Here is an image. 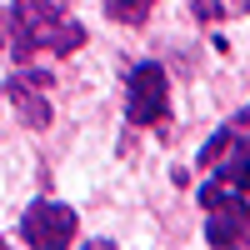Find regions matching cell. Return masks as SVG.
I'll return each mask as SVG.
<instances>
[{
    "label": "cell",
    "mask_w": 250,
    "mask_h": 250,
    "mask_svg": "<svg viewBox=\"0 0 250 250\" xmlns=\"http://www.w3.org/2000/svg\"><path fill=\"white\" fill-rule=\"evenodd\" d=\"M15 60H30L35 50L50 55H75L85 45V25L70 15H60L50 0H15L5 15V40H0Z\"/></svg>",
    "instance_id": "1"
},
{
    "label": "cell",
    "mask_w": 250,
    "mask_h": 250,
    "mask_svg": "<svg viewBox=\"0 0 250 250\" xmlns=\"http://www.w3.org/2000/svg\"><path fill=\"white\" fill-rule=\"evenodd\" d=\"M200 205H205V235H210V245H245L250 240V205H245L240 190L210 180L200 190Z\"/></svg>",
    "instance_id": "2"
},
{
    "label": "cell",
    "mask_w": 250,
    "mask_h": 250,
    "mask_svg": "<svg viewBox=\"0 0 250 250\" xmlns=\"http://www.w3.org/2000/svg\"><path fill=\"white\" fill-rule=\"evenodd\" d=\"M170 110V80L155 60L130 70V85H125V120L130 125H160Z\"/></svg>",
    "instance_id": "3"
},
{
    "label": "cell",
    "mask_w": 250,
    "mask_h": 250,
    "mask_svg": "<svg viewBox=\"0 0 250 250\" xmlns=\"http://www.w3.org/2000/svg\"><path fill=\"white\" fill-rule=\"evenodd\" d=\"M200 165L210 170V180H220V185H230V190L250 195V135H240L235 125H230V130H220V135L200 150Z\"/></svg>",
    "instance_id": "4"
},
{
    "label": "cell",
    "mask_w": 250,
    "mask_h": 250,
    "mask_svg": "<svg viewBox=\"0 0 250 250\" xmlns=\"http://www.w3.org/2000/svg\"><path fill=\"white\" fill-rule=\"evenodd\" d=\"M80 230V220L70 205H60V200H35L25 220H20V235H25V245H70Z\"/></svg>",
    "instance_id": "5"
},
{
    "label": "cell",
    "mask_w": 250,
    "mask_h": 250,
    "mask_svg": "<svg viewBox=\"0 0 250 250\" xmlns=\"http://www.w3.org/2000/svg\"><path fill=\"white\" fill-rule=\"evenodd\" d=\"M5 95H10V105L20 115V125L25 130H45L50 125V75L45 70H20L5 80Z\"/></svg>",
    "instance_id": "6"
},
{
    "label": "cell",
    "mask_w": 250,
    "mask_h": 250,
    "mask_svg": "<svg viewBox=\"0 0 250 250\" xmlns=\"http://www.w3.org/2000/svg\"><path fill=\"white\" fill-rule=\"evenodd\" d=\"M105 15L115 25H145V20H150V5H140V0H105Z\"/></svg>",
    "instance_id": "7"
},
{
    "label": "cell",
    "mask_w": 250,
    "mask_h": 250,
    "mask_svg": "<svg viewBox=\"0 0 250 250\" xmlns=\"http://www.w3.org/2000/svg\"><path fill=\"white\" fill-rule=\"evenodd\" d=\"M190 10H195V15L205 20V25H210V20H220V15H225V10H220V0H190Z\"/></svg>",
    "instance_id": "8"
},
{
    "label": "cell",
    "mask_w": 250,
    "mask_h": 250,
    "mask_svg": "<svg viewBox=\"0 0 250 250\" xmlns=\"http://www.w3.org/2000/svg\"><path fill=\"white\" fill-rule=\"evenodd\" d=\"M225 15H250V0H220Z\"/></svg>",
    "instance_id": "9"
},
{
    "label": "cell",
    "mask_w": 250,
    "mask_h": 250,
    "mask_svg": "<svg viewBox=\"0 0 250 250\" xmlns=\"http://www.w3.org/2000/svg\"><path fill=\"white\" fill-rule=\"evenodd\" d=\"M235 130H240V135H250V110H240V115H235Z\"/></svg>",
    "instance_id": "10"
},
{
    "label": "cell",
    "mask_w": 250,
    "mask_h": 250,
    "mask_svg": "<svg viewBox=\"0 0 250 250\" xmlns=\"http://www.w3.org/2000/svg\"><path fill=\"white\" fill-rule=\"evenodd\" d=\"M0 40H5V10H0Z\"/></svg>",
    "instance_id": "11"
},
{
    "label": "cell",
    "mask_w": 250,
    "mask_h": 250,
    "mask_svg": "<svg viewBox=\"0 0 250 250\" xmlns=\"http://www.w3.org/2000/svg\"><path fill=\"white\" fill-rule=\"evenodd\" d=\"M140 5H155V0H140Z\"/></svg>",
    "instance_id": "12"
}]
</instances>
